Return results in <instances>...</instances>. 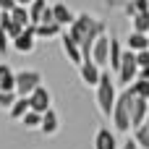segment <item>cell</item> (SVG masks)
Listing matches in <instances>:
<instances>
[{"instance_id":"obj_1","label":"cell","mask_w":149,"mask_h":149,"mask_svg":"<svg viewBox=\"0 0 149 149\" xmlns=\"http://www.w3.org/2000/svg\"><path fill=\"white\" fill-rule=\"evenodd\" d=\"M136 97V92L131 86H126L118 97H115V105H113V126H115V134H128L131 131V100Z\"/></svg>"},{"instance_id":"obj_2","label":"cell","mask_w":149,"mask_h":149,"mask_svg":"<svg viewBox=\"0 0 149 149\" xmlns=\"http://www.w3.org/2000/svg\"><path fill=\"white\" fill-rule=\"evenodd\" d=\"M97 107H100V113L102 115H107L110 118V113H113V105H115V84H113V79H110V71L105 68L102 73H100V81H97Z\"/></svg>"},{"instance_id":"obj_3","label":"cell","mask_w":149,"mask_h":149,"mask_svg":"<svg viewBox=\"0 0 149 149\" xmlns=\"http://www.w3.org/2000/svg\"><path fill=\"white\" fill-rule=\"evenodd\" d=\"M42 84V73L39 71H16V84H13V92L16 97H29L37 86Z\"/></svg>"},{"instance_id":"obj_4","label":"cell","mask_w":149,"mask_h":149,"mask_svg":"<svg viewBox=\"0 0 149 149\" xmlns=\"http://www.w3.org/2000/svg\"><path fill=\"white\" fill-rule=\"evenodd\" d=\"M136 71H139V65H136V55H134L131 50H126V52L120 55V65H118L120 84H123V86H128V84L136 79Z\"/></svg>"},{"instance_id":"obj_5","label":"cell","mask_w":149,"mask_h":149,"mask_svg":"<svg viewBox=\"0 0 149 149\" xmlns=\"http://www.w3.org/2000/svg\"><path fill=\"white\" fill-rule=\"evenodd\" d=\"M107 50H110V37L102 31V34L94 39V45H92V63H94L100 71L107 68Z\"/></svg>"},{"instance_id":"obj_6","label":"cell","mask_w":149,"mask_h":149,"mask_svg":"<svg viewBox=\"0 0 149 149\" xmlns=\"http://www.w3.org/2000/svg\"><path fill=\"white\" fill-rule=\"evenodd\" d=\"M26 100H29V110H34V113H45V110L52 107V94H50V89L42 86V84H39Z\"/></svg>"},{"instance_id":"obj_7","label":"cell","mask_w":149,"mask_h":149,"mask_svg":"<svg viewBox=\"0 0 149 149\" xmlns=\"http://www.w3.org/2000/svg\"><path fill=\"white\" fill-rule=\"evenodd\" d=\"M10 42H13V50L21 52V55L34 52V42H37V37H34V24H26V26L21 29V34H18L16 39H10Z\"/></svg>"},{"instance_id":"obj_8","label":"cell","mask_w":149,"mask_h":149,"mask_svg":"<svg viewBox=\"0 0 149 149\" xmlns=\"http://www.w3.org/2000/svg\"><path fill=\"white\" fill-rule=\"evenodd\" d=\"M149 113V102L144 100V97H134L131 100V128H136V126H141L144 123V118H147Z\"/></svg>"},{"instance_id":"obj_9","label":"cell","mask_w":149,"mask_h":149,"mask_svg":"<svg viewBox=\"0 0 149 149\" xmlns=\"http://www.w3.org/2000/svg\"><path fill=\"white\" fill-rule=\"evenodd\" d=\"M39 128H42V134H45V136H55V134H58L60 120H58V113H55L52 107L42 113V118H39Z\"/></svg>"},{"instance_id":"obj_10","label":"cell","mask_w":149,"mask_h":149,"mask_svg":"<svg viewBox=\"0 0 149 149\" xmlns=\"http://www.w3.org/2000/svg\"><path fill=\"white\" fill-rule=\"evenodd\" d=\"M94 149H118V136L110 128L100 126L97 128V136H94Z\"/></svg>"},{"instance_id":"obj_11","label":"cell","mask_w":149,"mask_h":149,"mask_svg":"<svg viewBox=\"0 0 149 149\" xmlns=\"http://www.w3.org/2000/svg\"><path fill=\"white\" fill-rule=\"evenodd\" d=\"M50 10H52V21L58 24V26H68L76 16H73V10L65 5V3H55V5H50Z\"/></svg>"},{"instance_id":"obj_12","label":"cell","mask_w":149,"mask_h":149,"mask_svg":"<svg viewBox=\"0 0 149 149\" xmlns=\"http://www.w3.org/2000/svg\"><path fill=\"white\" fill-rule=\"evenodd\" d=\"M60 42H63V52H65V58H68V63H73V65H81V52H79V45L65 34V31H60Z\"/></svg>"},{"instance_id":"obj_13","label":"cell","mask_w":149,"mask_h":149,"mask_svg":"<svg viewBox=\"0 0 149 149\" xmlns=\"http://www.w3.org/2000/svg\"><path fill=\"white\" fill-rule=\"evenodd\" d=\"M79 73H81V81L86 84V86H97V81H100V68L92 63V60H86V63H81L79 65Z\"/></svg>"},{"instance_id":"obj_14","label":"cell","mask_w":149,"mask_h":149,"mask_svg":"<svg viewBox=\"0 0 149 149\" xmlns=\"http://www.w3.org/2000/svg\"><path fill=\"white\" fill-rule=\"evenodd\" d=\"M60 29L55 21H45V24H34V37L39 39H52V37H60Z\"/></svg>"},{"instance_id":"obj_15","label":"cell","mask_w":149,"mask_h":149,"mask_svg":"<svg viewBox=\"0 0 149 149\" xmlns=\"http://www.w3.org/2000/svg\"><path fill=\"white\" fill-rule=\"evenodd\" d=\"M16 84V71L8 63H0V92H13Z\"/></svg>"},{"instance_id":"obj_16","label":"cell","mask_w":149,"mask_h":149,"mask_svg":"<svg viewBox=\"0 0 149 149\" xmlns=\"http://www.w3.org/2000/svg\"><path fill=\"white\" fill-rule=\"evenodd\" d=\"M47 8H50L47 0H31V3L26 5V10H29V24H39V21H42V13H45Z\"/></svg>"},{"instance_id":"obj_17","label":"cell","mask_w":149,"mask_h":149,"mask_svg":"<svg viewBox=\"0 0 149 149\" xmlns=\"http://www.w3.org/2000/svg\"><path fill=\"white\" fill-rule=\"evenodd\" d=\"M134 131V141H136V147L139 149H149V126L147 123H141V126H136V128H131Z\"/></svg>"},{"instance_id":"obj_18","label":"cell","mask_w":149,"mask_h":149,"mask_svg":"<svg viewBox=\"0 0 149 149\" xmlns=\"http://www.w3.org/2000/svg\"><path fill=\"white\" fill-rule=\"evenodd\" d=\"M26 110H29V100H26V97H16L13 105L8 107V115H10L13 120H21V115H24Z\"/></svg>"},{"instance_id":"obj_19","label":"cell","mask_w":149,"mask_h":149,"mask_svg":"<svg viewBox=\"0 0 149 149\" xmlns=\"http://www.w3.org/2000/svg\"><path fill=\"white\" fill-rule=\"evenodd\" d=\"M128 50L131 52H139V50H147V34H139V31H131L128 39H126Z\"/></svg>"},{"instance_id":"obj_20","label":"cell","mask_w":149,"mask_h":149,"mask_svg":"<svg viewBox=\"0 0 149 149\" xmlns=\"http://www.w3.org/2000/svg\"><path fill=\"white\" fill-rule=\"evenodd\" d=\"M131 21H134V31H139V34L149 31V10H141V13L131 16Z\"/></svg>"},{"instance_id":"obj_21","label":"cell","mask_w":149,"mask_h":149,"mask_svg":"<svg viewBox=\"0 0 149 149\" xmlns=\"http://www.w3.org/2000/svg\"><path fill=\"white\" fill-rule=\"evenodd\" d=\"M8 13H10V21H13V24H18V26H26V24H29V10H26L24 5H13Z\"/></svg>"},{"instance_id":"obj_22","label":"cell","mask_w":149,"mask_h":149,"mask_svg":"<svg viewBox=\"0 0 149 149\" xmlns=\"http://www.w3.org/2000/svg\"><path fill=\"white\" fill-rule=\"evenodd\" d=\"M39 118H42V113L26 110V113L21 115V126H24V128H39Z\"/></svg>"},{"instance_id":"obj_23","label":"cell","mask_w":149,"mask_h":149,"mask_svg":"<svg viewBox=\"0 0 149 149\" xmlns=\"http://www.w3.org/2000/svg\"><path fill=\"white\" fill-rule=\"evenodd\" d=\"M128 86H131V89H134L139 97H144V100L149 102V79H147V81H141V79H134Z\"/></svg>"},{"instance_id":"obj_24","label":"cell","mask_w":149,"mask_h":149,"mask_svg":"<svg viewBox=\"0 0 149 149\" xmlns=\"http://www.w3.org/2000/svg\"><path fill=\"white\" fill-rule=\"evenodd\" d=\"M141 10H149V0H131L128 8H126V16H136Z\"/></svg>"},{"instance_id":"obj_25","label":"cell","mask_w":149,"mask_h":149,"mask_svg":"<svg viewBox=\"0 0 149 149\" xmlns=\"http://www.w3.org/2000/svg\"><path fill=\"white\" fill-rule=\"evenodd\" d=\"M13 100H16V92H0V107H10L13 105Z\"/></svg>"},{"instance_id":"obj_26","label":"cell","mask_w":149,"mask_h":149,"mask_svg":"<svg viewBox=\"0 0 149 149\" xmlns=\"http://www.w3.org/2000/svg\"><path fill=\"white\" fill-rule=\"evenodd\" d=\"M8 47H10V39L5 37V31H3V26H0V52L5 55V52H8Z\"/></svg>"},{"instance_id":"obj_27","label":"cell","mask_w":149,"mask_h":149,"mask_svg":"<svg viewBox=\"0 0 149 149\" xmlns=\"http://www.w3.org/2000/svg\"><path fill=\"white\" fill-rule=\"evenodd\" d=\"M136 79L147 81V79H149V65H144V68H139V71H136Z\"/></svg>"},{"instance_id":"obj_28","label":"cell","mask_w":149,"mask_h":149,"mask_svg":"<svg viewBox=\"0 0 149 149\" xmlns=\"http://www.w3.org/2000/svg\"><path fill=\"white\" fill-rule=\"evenodd\" d=\"M13 5H16L13 0H0V10H10Z\"/></svg>"},{"instance_id":"obj_29","label":"cell","mask_w":149,"mask_h":149,"mask_svg":"<svg viewBox=\"0 0 149 149\" xmlns=\"http://www.w3.org/2000/svg\"><path fill=\"white\" fill-rule=\"evenodd\" d=\"M120 149H139L136 147V141H134V139H126V141H123V147Z\"/></svg>"},{"instance_id":"obj_30","label":"cell","mask_w":149,"mask_h":149,"mask_svg":"<svg viewBox=\"0 0 149 149\" xmlns=\"http://www.w3.org/2000/svg\"><path fill=\"white\" fill-rule=\"evenodd\" d=\"M13 3H16V5H24V8H26V5H29L31 0H13Z\"/></svg>"},{"instance_id":"obj_31","label":"cell","mask_w":149,"mask_h":149,"mask_svg":"<svg viewBox=\"0 0 149 149\" xmlns=\"http://www.w3.org/2000/svg\"><path fill=\"white\" fill-rule=\"evenodd\" d=\"M147 50H149V31H147Z\"/></svg>"}]
</instances>
